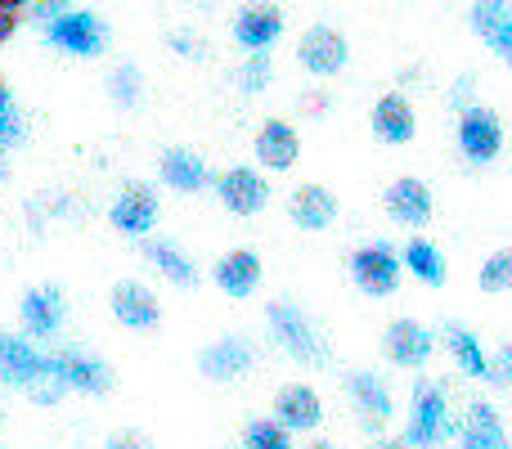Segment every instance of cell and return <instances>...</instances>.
I'll use <instances>...</instances> for the list:
<instances>
[{
	"instance_id": "35",
	"label": "cell",
	"mask_w": 512,
	"mask_h": 449,
	"mask_svg": "<svg viewBox=\"0 0 512 449\" xmlns=\"http://www.w3.org/2000/svg\"><path fill=\"white\" fill-rule=\"evenodd\" d=\"M104 449H153V445H149V436L144 432H113Z\"/></svg>"
},
{
	"instance_id": "5",
	"label": "cell",
	"mask_w": 512,
	"mask_h": 449,
	"mask_svg": "<svg viewBox=\"0 0 512 449\" xmlns=\"http://www.w3.org/2000/svg\"><path fill=\"white\" fill-rule=\"evenodd\" d=\"M459 153L472 167H490L504 153V122H499L495 108L472 104L459 113Z\"/></svg>"
},
{
	"instance_id": "24",
	"label": "cell",
	"mask_w": 512,
	"mask_h": 449,
	"mask_svg": "<svg viewBox=\"0 0 512 449\" xmlns=\"http://www.w3.org/2000/svg\"><path fill=\"white\" fill-rule=\"evenodd\" d=\"M373 135H378L382 144H409L418 131V117H414V104H409L405 95H382L378 104H373V117H369Z\"/></svg>"
},
{
	"instance_id": "19",
	"label": "cell",
	"mask_w": 512,
	"mask_h": 449,
	"mask_svg": "<svg viewBox=\"0 0 512 449\" xmlns=\"http://www.w3.org/2000/svg\"><path fill=\"white\" fill-rule=\"evenodd\" d=\"M256 364V351L248 337H216L212 346H203V355H198V369H203V378L212 382H234L243 378Z\"/></svg>"
},
{
	"instance_id": "36",
	"label": "cell",
	"mask_w": 512,
	"mask_h": 449,
	"mask_svg": "<svg viewBox=\"0 0 512 449\" xmlns=\"http://www.w3.org/2000/svg\"><path fill=\"white\" fill-rule=\"evenodd\" d=\"M171 45H176L185 59H203V41H198V36H189V32H171Z\"/></svg>"
},
{
	"instance_id": "26",
	"label": "cell",
	"mask_w": 512,
	"mask_h": 449,
	"mask_svg": "<svg viewBox=\"0 0 512 449\" xmlns=\"http://www.w3.org/2000/svg\"><path fill=\"white\" fill-rule=\"evenodd\" d=\"M144 256H149L153 270H158L167 283H176V288H194L198 283L194 256H189L180 243H171V238H149V243H144Z\"/></svg>"
},
{
	"instance_id": "22",
	"label": "cell",
	"mask_w": 512,
	"mask_h": 449,
	"mask_svg": "<svg viewBox=\"0 0 512 449\" xmlns=\"http://www.w3.org/2000/svg\"><path fill=\"white\" fill-rule=\"evenodd\" d=\"M297 158H301V135L292 131V122H279V117L261 122V131H256V162L265 171H292Z\"/></svg>"
},
{
	"instance_id": "13",
	"label": "cell",
	"mask_w": 512,
	"mask_h": 449,
	"mask_svg": "<svg viewBox=\"0 0 512 449\" xmlns=\"http://www.w3.org/2000/svg\"><path fill=\"white\" fill-rule=\"evenodd\" d=\"M297 59H301V68H306L310 77H337V72L351 63V45H346L342 32L315 23V27H306V32H301Z\"/></svg>"
},
{
	"instance_id": "39",
	"label": "cell",
	"mask_w": 512,
	"mask_h": 449,
	"mask_svg": "<svg viewBox=\"0 0 512 449\" xmlns=\"http://www.w3.org/2000/svg\"><path fill=\"white\" fill-rule=\"evenodd\" d=\"M5 158H9V149L0 144V185H5V176H9V162H5Z\"/></svg>"
},
{
	"instance_id": "43",
	"label": "cell",
	"mask_w": 512,
	"mask_h": 449,
	"mask_svg": "<svg viewBox=\"0 0 512 449\" xmlns=\"http://www.w3.org/2000/svg\"><path fill=\"white\" fill-rule=\"evenodd\" d=\"M508 63H512V50H508Z\"/></svg>"
},
{
	"instance_id": "10",
	"label": "cell",
	"mask_w": 512,
	"mask_h": 449,
	"mask_svg": "<svg viewBox=\"0 0 512 449\" xmlns=\"http://www.w3.org/2000/svg\"><path fill=\"white\" fill-rule=\"evenodd\" d=\"M158 212H162L158 189L144 185V180H131V185H126L122 194L113 198V207H108V221H113L117 234L144 238V234H153V225H158Z\"/></svg>"
},
{
	"instance_id": "4",
	"label": "cell",
	"mask_w": 512,
	"mask_h": 449,
	"mask_svg": "<svg viewBox=\"0 0 512 449\" xmlns=\"http://www.w3.org/2000/svg\"><path fill=\"white\" fill-rule=\"evenodd\" d=\"M50 378L63 391H81V396H108L113 391V369L99 355L77 351V346H59L50 351Z\"/></svg>"
},
{
	"instance_id": "14",
	"label": "cell",
	"mask_w": 512,
	"mask_h": 449,
	"mask_svg": "<svg viewBox=\"0 0 512 449\" xmlns=\"http://www.w3.org/2000/svg\"><path fill=\"white\" fill-rule=\"evenodd\" d=\"M18 319H23V333L32 337V342L54 337L63 328V319H68L63 288H54V283H36V288H27L23 301H18Z\"/></svg>"
},
{
	"instance_id": "11",
	"label": "cell",
	"mask_w": 512,
	"mask_h": 449,
	"mask_svg": "<svg viewBox=\"0 0 512 449\" xmlns=\"http://www.w3.org/2000/svg\"><path fill=\"white\" fill-rule=\"evenodd\" d=\"M108 310H113V319L122 328H131V333L158 328V319H162L158 292H153L149 283H140V279H117L113 292H108Z\"/></svg>"
},
{
	"instance_id": "1",
	"label": "cell",
	"mask_w": 512,
	"mask_h": 449,
	"mask_svg": "<svg viewBox=\"0 0 512 449\" xmlns=\"http://www.w3.org/2000/svg\"><path fill=\"white\" fill-rule=\"evenodd\" d=\"M454 418H450V387L445 382H414L409 396V423H405V445L414 449H445L454 441Z\"/></svg>"
},
{
	"instance_id": "9",
	"label": "cell",
	"mask_w": 512,
	"mask_h": 449,
	"mask_svg": "<svg viewBox=\"0 0 512 449\" xmlns=\"http://www.w3.org/2000/svg\"><path fill=\"white\" fill-rule=\"evenodd\" d=\"M346 396H351L355 414H360V427L364 432H382V427L396 418V400H391V387L369 369H351L346 373Z\"/></svg>"
},
{
	"instance_id": "16",
	"label": "cell",
	"mask_w": 512,
	"mask_h": 449,
	"mask_svg": "<svg viewBox=\"0 0 512 449\" xmlns=\"http://www.w3.org/2000/svg\"><path fill=\"white\" fill-rule=\"evenodd\" d=\"M261 279H265V265H261V256H256L252 247H230V252H225L221 261L212 265V283H216V288H221L230 301L256 297Z\"/></svg>"
},
{
	"instance_id": "3",
	"label": "cell",
	"mask_w": 512,
	"mask_h": 449,
	"mask_svg": "<svg viewBox=\"0 0 512 449\" xmlns=\"http://www.w3.org/2000/svg\"><path fill=\"white\" fill-rule=\"evenodd\" d=\"M346 270H351V283L364 292V297H391V292L400 288V279H405V261H400V252L391 243H364L351 252V261H346Z\"/></svg>"
},
{
	"instance_id": "41",
	"label": "cell",
	"mask_w": 512,
	"mask_h": 449,
	"mask_svg": "<svg viewBox=\"0 0 512 449\" xmlns=\"http://www.w3.org/2000/svg\"><path fill=\"white\" fill-rule=\"evenodd\" d=\"M5 9H23V5H36V0H0Z\"/></svg>"
},
{
	"instance_id": "27",
	"label": "cell",
	"mask_w": 512,
	"mask_h": 449,
	"mask_svg": "<svg viewBox=\"0 0 512 449\" xmlns=\"http://www.w3.org/2000/svg\"><path fill=\"white\" fill-rule=\"evenodd\" d=\"M445 351L454 355V369L468 373V378L490 382V351L468 324H450L445 328Z\"/></svg>"
},
{
	"instance_id": "42",
	"label": "cell",
	"mask_w": 512,
	"mask_h": 449,
	"mask_svg": "<svg viewBox=\"0 0 512 449\" xmlns=\"http://www.w3.org/2000/svg\"><path fill=\"white\" fill-rule=\"evenodd\" d=\"M306 449H333V445H328V441H310Z\"/></svg>"
},
{
	"instance_id": "32",
	"label": "cell",
	"mask_w": 512,
	"mask_h": 449,
	"mask_svg": "<svg viewBox=\"0 0 512 449\" xmlns=\"http://www.w3.org/2000/svg\"><path fill=\"white\" fill-rule=\"evenodd\" d=\"M270 77H274L270 54H248V59H243V68H239V90H243V95H261V90L270 86Z\"/></svg>"
},
{
	"instance_id": "21",
	"label": "cell",
	"mask_w": 512,
	"mask_h": 449,
	"mask_svg": "<svg viewBox=\"0 0 512 449\" xmlns=\"http://www.w3.org/2000/svg\"><path fill=\"white\" fill-rule=\"evenodd\" d=\"M158 171H162V180H167V189H176V194H203L207 185H216L207 158L194 149H167L158 158Z\"/></svg>"
},
{
	"instance_id": "2",
	"label": "cell",
	"mask_w": 512,
	"mask_h": 449,
	"mask_svg": "<svg viewBox=\"0 0 512 449\" xmlns=\"http://www.w3.org/2000/svg\"><path fill=\"white\" fill-rule=\"evenodd\" d=\"M265 324H270V333H274V342H279V351L292 355L297 364H310V369L328 364V342H324V333H319L315 319H310L301 306H292V301H270V306H265Z\"/></svg>"
},
{
	"instance_id": "38",
	"label": "cell",
	"mask_w": 512,
	"mask_h": 449,
	"mask_svg": "<svg viewBox=\"0 0 512 449\" xmlns=\"http://www.w3.org/2000/svg\"><path fill=\"white\" fill-rule=\"evenodd\" d=\"M301 108H306L310 117H319V113H328V99L324 95H301Z\"/></svg>"
},
{
	"instance_id": "40",
	"label": "cell",
	"mask_w": 512,
	"mask_h": 449,
	"mask_svg": "<svg viewBox=\"0 0 512 449\" xmlns=\"http://www.w3.org/2000/svg\"><path fill=\"white\" fill-rule=\"evenodd\" d=\"M373 449H409V445H405V441H378Z\"/></svg>"
},
{
	"instance_id": "7",
	"label": "cell",
	"mask_w": 512,
	"mask_h": 449,
	"mask_svg": "<svg viewBox=\"0 0 512 449\" xmlns=\"http://www.w3.org/2000/svg\"><path fill=\"white\" fill-rule=\"evenodd\" d=\"M50 378V351H36L23 333H0V382L5 387L32 391L36 382Z\"/></svg>"
},
{
	"instance_id": "28",
	"label": "cell",
	"mask_w": 512,
	"mask_h": 449,
	"mask_svg": "<svg viewBox=\"0 0 512 449\" xmlns=\"http://www.w3.org/2000/svg\"><path fill=\"white\" fill-rule=\"evenodd\" d=\"M400 261H405V270L414 274L418 283H427V288H441L445 270H450V265H445V252L423 234H409V243L400 247Z\"/></svg>"
},
{
	"instance_id": "15",
	"label": "cell",
	"mask_w": 512,
	"mask_h": 449,
	"mask_svg": "<svg viewBox=\"0 0 512 449\" xmlns=\"http://www.w3.org/2000/svg\"><path fill=\"white\" fill-rule=\"evenodd\" d=\"M216 198H221V207L230 216H256L265 212V203H270V185H265V176L256 167H230L216 176Z\"/></svg>"
},
{
	"instance_id": "12",
	"label": "cell",
	"mask_w": 512,
	"mask_h": 449,
	"mask_svg": "<svg viewBox=\"0 0 512 449\" xmlns=\"http://www.w3.org/2000/svg\"><path fill=\"white\" fill-rule=\"evenodd\" d=\"M436 351V333L418 319H391L382 328V355H387L396 369H423Z\"/></svg>"
},
{
	"instance_id": "34",
	"label": "cell",
	"mask_w": 512,
	"mask_h": 449,
	"mask_svg": "<svg viewBox=\"0 0 512 449\" xmlns=\"http://www.w3.org/2000/svg\"><path fill=\"white\" fill-rule=\"evenodd\" d=\"M490 382H495V387H512V342H504L490 355Z\"/></svg>"
},
{
	"instance_id": "18",
	"label": "cell",
	"mask_w": 512,
	"mask_h": 449,
	"mask_svg": "<svg viewBox=\"0 0 512 449\" xmlns=\"http://www.w3.org/2000/svg\"><path fill=\"white\" fill-rule=\"evenodd\" d=\"M274 418L288 432H315L324 423V400L310 382H288V387L274 391Z\"/></svg>"
},
{
	"instance_id": "8",
	"label": "cell",
	"mask_w": 512,
	"mask_h": 449,
	"mask_svg": "<svg viewBox=\"0 0 512 449\" xmlns=\"http://www.w3.org/2000/svg\"><path fill=\"white\" fill-rule=\"evenodd\" d=\"M382 207H387V216L396 221L400 229H427L436 216V198H432V185L418 176H400L387 185V194H382Z\"/></svg>"
},
{
	"instance_id": "6",
	"label": "cell",
	"mask_w": 512,
	"mask_h": 449,
	"mask_svg": "<svg viewBox=\"0 0 512 449\" xmlns=\"http://www.w3.org/2000/svg\"><path fill=\"white\" fill-rule=\"evenodd\" d=\"M45 36H50V45H59L63 54L90 59V54L104 50L108 27H104V18L86 14V9H63L59 18H50V23H45Z\"/></svg>"
},
{
	"instance_id": "30",
	"label": "cell",
	"mask_w": 512,
	"mask_h": 449,
	"mask_svg": "<svg viewBox=\"0 0 512 449\" xmlns=\"http://www.w3.org/2000/svg\"><path fill=\"white\" fill-rule=\"evenodd\" d=\"M477 288L481 292H512V247H499L481 261V274H477Z\"/></svg>"
},
{
	"instance_id": "25",
	"label": "cell",
	"mask_w": 512,
	"mask_h": 449,
	"mask_svg": "<svg viewBox=\"0 0 512 449\" xmlns=\"http://www.w3.org/2000/svg\"><path fill=\"white\" fill-rule=\"evenodd\" d=\"M468 18H472V32H477L495 54L508 59V50H512V5L508 0H472Z\"/></svg>"
},
{
	"instance_id": "17",
	"label": "cell",
	"mask_w": 512,
	"mask_h": 449,
	"mask_svg": "<svg viewBox=\"0 0 512 449\" xmlns=\"http://www.w3.org/2000/svg\"><path fill=\"white\" fill-rule=\"evenodd\" d=\"M283 32V9L270 5V0H252L234 14V41L248 54H265Z\"/></svg>"
},
{
	"instance_id": "20",
	"label": "cell",
	"mask_w": 512,
	"mask_h": 449,
	"mask_svg": "<svg viewBox=\"0 0 512 449\" xmlns=\"http://www.w3.org/2000/svg\"><path fill=\"white\" fill-rule=\"evenodd\" d=\"M454 449H508V427L490 400H472L468 414L459 423Z\"/></svg>"
},
{
	"instance_id": "29",
	"label": "cell",
	"mask_w": 512,
	"mask_h": 449,
	"mask_svg": "<svg viewBox=\"0 0 512 449\" xmlns=\"http://www.w3.org/2000/svg\"><path fill=\"white\" fill-rule=\"evenodd\" d=\"M243 449H292V432L279 418H252L243 432Z\"/></svg>"
},
{
	"instance_id": "37",
	"label": "cell",
	"mask_w": 512,
	"mask_h": 449,
	"mask_svg": "<svg viewBox=\"0 0 512 449\" xmlns=\"http://www.w3.org/2000/svg\"><path fill=\"white\" fill-rule=\"evenodd\" d=\"M18 23H23V18H18V9H5V5H0V45H5L9 36L18 32Z\"/></svg>"
},
{
	"instance_id": "23",
	"label": "cell",
	"mask_w": 512,
	"mask_h": 449,
	"mask_svg": "<svg viewBox=\"0 0 512 449\" xmlns=\"http://www.w3.org/2000/svg\"><path fill=\"white\" fill-rule=\"evenodd\" d=\"M288 216L297 229L319 234V229H328L337 221V194L328 185H297L288 198Z\"/></svg>"
},
{
	"instance_id": "33",
	"label": "cell",
	"mask_w": 512,
	"mask_h": 449,
	"mask_svg": "<svg viewBox=\"0 0 512 449\" xmlns=\"http://www.w3.org/2000/svg\"><path fill=\"white\" fill-rule=\"evenodd\" d=\"M23 113L14 108V95H9V86H5V77H0V144L5 149H14L18 140H23Z\"/></svg>"
},
{
	"instance_id": "31",
	"label": "cell",
	"mask_w": 512,
	"mask_h": 449,
	"mask_svg": "<svg viewBox=\"0 0 512 449\" xmlns=\"http://www.w3.org/2000/svg\"><path fill=\"white\" fill-rule=\"evenodd\" d=\"M108 90H113V104L135 108V104H140V95H144V77H140V68H131V63L113 68V77H108Z\"/></svg>"
}]
</instances>
